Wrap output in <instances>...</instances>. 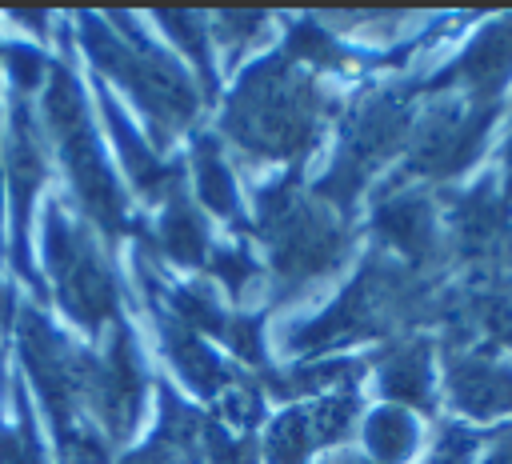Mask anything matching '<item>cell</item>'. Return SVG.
Wrapping results in <instances>:
<instances>
[{
	"label": "cell",
	"instance_id": "1",
	"mask_svg": "<svg viewBox=\"0 0 512 464\" xmlns=\"http://www.w3.org/2000/svg\"><path fill=\"white\" fill-rule=\"evenodd\" d=\"M316 104L304 80H292L284 68H264L236 96L228 128L264 152H296L308 144Z\"/></svg>",
	"mask_w": 512,
	"mask_h": 464
},
{
	"label": "cell",
	"instance_id": "2",
	"mask_svg": "<svg viewBox=\"0 0 512 464\" xmlns=\"http://www.w3.org/2000/svg\"><path fill=\"white\" fill-rule=\"evenodd\" d=\"M48 124H52V136L76 176V188L84 192V204L88 212L104 224V228H116L120 224V196L112 188V176L104 172V160L96 152V140L84 124V112H80V96L76 88L56 76L52 92H48Z\"/></svg>",
	"mask_w": 512,
	"mask_h": 464
},
{
	"label": "cell",
	"instance_id": "3",
	"mask_svg": "<svg viewBox=\"0 0 512 464\" xmlns=\"http://www.w3.org/2000/svg\"><path fill=\"white\" fill-rule=\"evenodd\" d=\"M44 248H48V264L56 272V284H60L64 304L80 320H88V324L104 320L116 308V292H112V280H108L104 264L96 260L92 244L84 236H76V228L64 216L52 212Z\"/></svg>",
	"mask_w": 512,
	"mask_h": 464
},
{
	"label": "cell",
	"instance_id": "4",
	"mask_svg": "<svg viewBox=\"0 0 512 464\" xmlns=\"http://www.w3.org/2000/svg\"><path fill=\"white\" fill-rule=\"evenodd\" d=\"M452 392L460 408L476 416H492L512 408V368L488 364V360H460L452 368Z\"/></svg>",
	"mask_w": 512,
	"mask_h": 464
},
{
	"label": "cell",
	"instance_id": "5",
	"mask_svg": "<svg viewBox=\"0 0 512 464\" xmlns=\"http://www.w3.org/2000/svg\"><path fill=\"white\" fill-rule=\"evenodd\" d=\"M380 228H384L404 252H420V248L428 244V236H432V216H428V208H424L420 200H396V204L384 208Z\"/></svg>",
	"mask_w": 512,
	"mask_h": 464
},
{
	"label": "cell",
	"instance_id": "6",
	"mask_svg": "<svg viewBox=\"0 0 512 464\" xmlns=\"http://www.w3.org/2000/svg\"><path fill=\"white\" fill-rule=\"evenodd\" d=\"M412 436H416L412 420H408L404 412H396V408L376 412L372 424H368V444H372V452H376L380 460H400V456L412 448Z\"/></svg>",
	"mask_w": 512,
	"mask_h": 464
},
{
	"label": "cell",
	"instance_id": "7",
	"mask_svg": "<svg viewBox=\"0 0 512 464\" xmlns=\"http://www.w3.org/2000/svg\"><path fill=\"white\" fill-rule=\"evenodd\" d=\"M384 388H388L396 400H424V392H428L424 348H408V352H400V356L384 368Z\"/></svg>",
	"mask_w": 512,
	"mask_h": 464
},
{
	"label": "cell",
	"instance_id": "8",
	"mask_svg": "<svg viewBox=\"0 0 512 464\" xmlns=\"http://www.w3.org/2000/svg\"><path fill=\"white\" fill-rule=\"evenodd\" d=\"M164 244H168V252L176 256V260H196L200 252H204V232H200V220L180 204V200H172V208H168V216H164Z\"/></svg>",
	"mask_w": 512,
	"mask_h": 464
},
{
	"label": "cell",
	"instance_id": "9",
	"mask_svg": "<svg viewBox=\"0 0 512 464\" xmlns=\"http://www.w3.org/2000/svg\"><path fill=\"white\" fill-rule=\"evenodd\" d=\"M196 164H200V188H204V200H208L216 212H228V208H232V176L224 172V164L216 160L212 148H200V152H196Z\"/></svg>",
	"mask_w": 512,
	"mask_h": 464
},
{
	"label": "cell",
	"instance_id": "10",
	"mask_svg": "<svg viewBox=\"0 0 512 464\" xmlns=\"http://www.w3.org/2000/svg\"><path fill=\"white\" fill-rule=\"evenodd\" d=\"M0 464H40V452L28 432H0Z\"/></svg>",
	"mask_w": 512,
	"mask_h": 464
},
{
	"label": "cell",
	"instance_id": "11",
	"mask_svg": "<svg viewBox=\"0 0 512 464\" xmlns=\"http://www.w3.org/2000/svg\"><path fill=\"white\" fill-rule=\"evenodd\" d=\"M64 464H108L104 448L92 436H64Z\"/></svg>",
	"mask_w": 512,
	"mask_h": 464
}]
</instances>
